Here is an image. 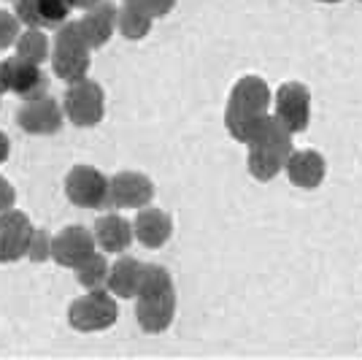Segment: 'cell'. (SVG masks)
Masks as SVG:
<instances>
[{"instance_id":"obj_1","label":"cell","mask_w":362,"mask_h":360,"mask_svg":"<svg viewBox=\"0 0 362 360\" xmlns=\"http://www.w3.org/2000/svg\"><path fill=\"white\" fill-rule=\"evenodd\" d=\"M119 309L117 300L108 296L103 287L90 290L87 296L76 298L68 309V322L71 328L81 330V333H95V330H106L117 322Z\"/></svg>"},{"instance_id":"obj_2","label":"cell","mask_w":362,"mask_h":360,"mask_svg":"<svg viewBox=\"0 0 362 360\" xmlns=\"http://www.w3.org/2000/svg\"><path fill=\"white\" fill-rule=\"evenodd\" d=\"M62 114L74 122L76 128H95L106 114V95L98 81L81 79L74 81L71 90L65 92Z\"/></svg>"},{"instance_id":"obj_3","label":"cell","mask_w":362,"mask_h":360,"mask_svg":"<svg viewBox=\"0 0 362 360\" xmlns=\"http://www.w3.org/2000/svg\"><path fill=\"white\" fill-rule=\"evenodd\" d=\"M62 106L46 92L22 98V106L16 111V125L30 135H54L62 128Z\"/></svg>"},{"instance_id":"obj_4","label":"cell","mask_w":362,"mask_h":360,"mask_svg":"<svg viewBox=\"0 0 362 360\" xmlns=\"http://www.w3.org/2000/svg\"><path fill=\"white\" fill-rule=\"evenodd\" d=\"M65 196L81 209L108 206V179L92 165H74L65 176Z\"/></svg>"},{"instance_id":"obj_5","label":"cell","mask_w":362,"mask_h":360,"mask_svg":"<svg viewBox=\"0 0 362 360\" xmlns=\"http://www.w3.org/2000/svg\"><path fill=\"white\" fill-rule=\"evenodd\" d=\"M154 198V184L149 176L136 171H122L108 179V206L114 209H141L149 206Z\"/></svg>"},{"instance_id":"obj_6","label":"cell","mask_w":362,"mask_h":360,"mask_svg":"<svg viewBox=\"0 0 362 360\" xmlns=\"http://www.w3.org/2000/svg\"><path fill=\"white\" fill-rule=\"evenodd\" d=\"M33 225L25 211L8 209L0 214V263H16L28 252Z\"/></svg>"},{"instance_id":"obj_7","label":"cell","mask_w":362,"mask_h":360,"mask_svg":"<svg viewBox=\"0 0 362 360\" xmlns=\"http://www.w3.org/2000/svg\"><path fill=\"white\" fill-rule=\"evenodd\" d=\"M92 252H95V236L87 227L71 225L57 236H52V260L65 269H76Z\"/></svg>"},{"instance_id":"obj_8","label":"cell","mask_w":362,"mask_h":360,"mask_svg":"<svg viewBox=\"0 0 362 360\" xmlns=\"http://www.w3.org/2000/svg\"><path fill=\"white\" fill-rule=\"evenodd\" d=\"M276 120L287 128L289 133H300L308 125V90L298 84V81H289L281 84L276 92Z\"/></svg>"},{"instance_id":"obj_9","label":"cell","mask_w":362,"mask_h":360,"mask_svg":"<svg viewBox=\"0 0 362 360\" xmlns=\"http://www.w3.org/2000/svg\"><path fill=\"white\" fill-rule=\"evenodd\" d=\"M78 25H81V33H84L90 49L106 46L108 38L114 35V28H117V9H114V3L98 0L92 9H87V14L78 19Z\"/></svg>"},{"instance_id":"obj_10","label":"cell","mask_w":362,"mask_h":360,"mask_svg":"<svg viewBox=\"0 0 362 360\" xmlns=\"http://www.w3.org/2000/svg\"><path fill=\"white\" fill-rule=\"evenodd\" d=\"M173 315H176V293L138 298L136 303V320L146 333H163L173 322Z\"/></svg>"},{"instance_id":"obj_11","label":"cell","mask_w":362,"mask_h":360,"mask_svg":"<svg viewBox=\"0 0 362 360\" xmlns=\"http://www.w3.org/2000/svg\"><path fill=\"white\" fill-rule=\"evenodd\" d=\"M92 236H95V244L103 249V252H114V255H119V252H127L130 249V244H133V225L119 217V214H106V217H100L95 227H92Z\"/></svg>"},{"instance_id":"obj_12","label":"cell","mask_w":362,"mask_h":360,"mask_svg":"<svg viewBox=\"0 0 362 360\" xmlns=\"http://www.w3.org/2000/svg\"><path fill=\"white\" fill-rule=\"evenodd\" d=\"M170 233H173V223H170V217H168L165 211L141 206L136 223H133V236H136L144 247L157 249V247H163V244L170 239Z\"/></svg>"},{"instance_id":"obj_13","label":"cell","mask_w":362,"mask_h":360,"mask_svg":"<svg viewBox=\"0 0 362 360\" xmlns=\"http://www.w3.org/2000/svg\"><path fill=\"white\" fill-rule=\"evenodd\" d=\"M289 179L295 181L303 190H314L325 179V157L319 152L303 150V152H289V157L284 160Z\"/></svg>"},{"instance_id":"obj_14","label":"cell","mask_w":362,"mask_h":360,"mask_svg":"<svg viewBox=\"0 0 362 360\" xmlns=\"http://www.w3.org/2000/svg\"><path fill=\"white\" fill-rule=\"evenodd\" d=\"M8 65V90L19 95V98H30L38 92H46V76L41 71V65H35L30 60H22V57H11L6 60Z\"/></svg>"},{"instance_id":"obj_15","label":"cell","mask_w":362,"mask_h":360,"mask_svg":"<svg viewBox=\"0 0 362 360\" xmlns=\"http://www.w3.org/2000/svg\"><path fill=\"white\" fill-rule=\"evenodd\" d=\"M52 68L54 74L60 76L62 81L74 84V81H81L90 74V49H78V46H54L52 55Z\"/></svg>"},{"instance_id":"obj_16","label":"cell","mask_w":362,"mask_h":360,"mask_svg":"<svg viewBox=\"0 0 362 360\" xmlns=\"http://www.w3.org/2000/svg\"><path fill=\"white\" fill-rule=\"evenodd\" d=\"M141 271H144V263H138L136 257H119L108 269V279H106L108 293L111 296H119V298H136Z\"/></svg>"},{"instance_id":"obj_17","label":"cell","mask_w":362,"mask_h":360,"mask_svg":"<svg viewBox=\"0 0 362 360\" xmlns=\"http://www.w3.org/2000/svg\"><path fill=\"white\" fill-rule=\"evenodd\" d=\"M230 103L241 106V108L252 111V114H262L271 106V90H268V84L259 76H243L241 81L233 87Z\"/></svg>"},{"instance_id":"obj_18","label":"cell","mask_w":362,"mask_h":360,"mask_svg":"<svg viewBox=\"0 0 362 360\" xmlns=\"http://www.w3.org/2000/svg\"><path fill=\"white\" fill-rule=\"evenodd\" d=\"M117 28L127 41H141L151 30V16L133 0H124L122 9L117 11Z\"/></svg>"},{"instance_id":"obj_19","label":"cell","mask_w":362,"mask_h":360,"mask_svg":"<svg viewBox=\"0 0 362 360\" xmlns=\"http://www.w3.org/2000/svg\"><path fill=\"white\" fill-rule=\"evenodd\" d=\"M16 57L30 60L35 65H41L44 60H49V38L44 35L41 28H28L16 35Z\"/></svg>"},{"instance_id":"obj_20","label":"cell","mask_w":362,"mask_h":360,"mask_svg":"<svg viewBox=\"0 0 362 360\" xmlns=\"http://www.w3.org/2000/svg\"><path fill=\"white\" fill-rule=\"evenodd\" d=\"M76 279L78 285L87 287V290H98V287H106L108 279V263L100 252H92L90 257H84L78 266H76Z\"/></svg>"},{"instance_id":"obj_21","label":"cell","mask_w":362,"mask_h":360,"mask_svg":"<svg viewBox=\"0 0 362 360\" xmlns=\"http://www.w3.org/2000/svg\"><path fill=\"white\" fill-rule=\"evenodd\" d=\"M165 293H173L170 274L163 266H144L136 298H151V296H165Z\"/></svg>"},{"instance_id":"obj_22","label":"cell","mask_w":362,"mask_h":360,"mask_svg":"<svg viewBox=\"0 0 362 360\" xmlns=\"http://www.w3.org/2000/svg\"><path fill=\"white\" fill-rule=\"evenodd\" d=\"M281 168H284V157H279L276 152L265 150V147H252V152H249V171H252L255 179L268 181Z\"/></svg>"},{"instance_id":"obj_23","label":"cell","mask_w":362,"mask_h":360,"mask_svg":"<svg viewBox=\"0 0 362 360\" xmlns=\"http://www.w3.org/2000/svg\"><path fill=\"white\" fill-rule=\"evenodd\" d=\"M74 9V0H38V14H41V25L46 28H57L62 25Z\"/></svg>"},{"instance_id":"obj_24","label":"cell","mask_w":362,"mask_h":360,"mask_svg":"<svg viewBox=\"0 0 362 360\" xmlns=\"http://www.w3.org/2000/svg\"><path fill=\"white\" fill-rule=\"evenodd\" d=\"M25 255L30 257L33 263H46L52 260V236L41 230V227H33L30 241H28V252Z\"/></svg>"},{"instance_id":"obj_25","label":"cell","mask_w":362,"mask_h":360,"mask_svg":"<svg viewBox=\"0 0 362 360\" xmlns=\"http://www.w3.org/2000/svg\"><path fill=\"white\" fill-rule=\"evenodd\" d=\"M14 3V16L28 25V28H41V14H38V0H11Z\"/></svg>"},{"instance_id":"obj_26","label":"cell","mask_w":362,"mask_h":360,"mask_svg":"<svg viewBox=\"0 0 362 360\" xmlns=\"http://www.w3.org/2000/svg\"><path fill=\"white\" fill-rule=\"evenodd\" d=\"M16 35H19V19L14 16V11L0 9V49L14 46Z\"/></svg>"},{"instance_id":"obj_27","label":"cell","mask_w":362,"mask_h":360,"mask_svg":"<svg viewBox=\"0 0 362 360\" xmlns=\"http://www.w3.org/2000/svg\"><path fill=\"white\" fill-rule=\"evenodd\" d=\"M136 6H141L146 14L154 19V16H165L170 14V9L176 6V0H133Z\"/></svg>"},{"instance_id":"obj_28","label":"cell","mask_w":362,"mask_h":360,"mask_svg":"<svg viewBox=\"0 0 362 360\" xmlns=\"http://www.w3.org/2000/svg\"><path fill=\"white\" fill-rule=\"evenodd\" d=\"M14 203H16V193H14V187H11V181L0 176V214L14 209Z\"/></svg>"},{"instance_id":"obj_29","label":"cell","mask_w":362,"mask_h":360,"mask_svg":"<svg viewBox=\"0 0 362 360\" xmlns=\"http://www.w3.org/2000/svg\"><path fill=\"white\" fill-rule=\"evenodd\" d=\"M8 154H11V141H8V135L6 133H0V163H6Z\"/></svg>"},{"instance_id":"obj_30","label":"cell","mask_w":362,"mask_h":360,"mask_svg":"<svg viewBox=\"0 0 362 360\" xmlns=\"http://www.w3.org/2000/svg\"><path fill=\"white\" fill-rule=\"evenodd\" d=\"M8 92V65L6 60H0V95Z\"/></svg>"},{"instance_id":"obj_31","label":"cell","mask_w":362,"mask_h":360,"mask_svg":"<svg viewBox=\"0 0 362 360\" xmlns=\"http://www.w3.org/2000/svg\"><path fill=\"white\" fill-rule=\"evenodd\" d=\"M95 3H98V0H74V9H84V11H87Z\"/></svg>"},{"instance_id":"obj_32","label":"cell","mask_w":362,"mask_h":360,"mask_svg":"<svg viewBox=\"0 0 362 360\" xmlns=\"http://www.w3.org/2000/svg\"><path fill=\"white\" fill-rule=\"evenodd\" d=\"M325 3H338V0H325Z\"/></svg>"}]
</instances>
